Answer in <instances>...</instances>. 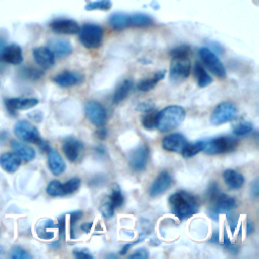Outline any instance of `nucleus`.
Instances as JSON below:
<instances>
[{
    "label": "nucleus",
    "instance_id": "obj_1",
    "mask_svg": "<svg viewBox=\"0 0 259 259\" xmlns=\"http://www.w3.org/2000/svg\"><path fill=\"white\" fill-rule=\"evenodd\" d=\"M172 212L179 220H184L198 211V201L194 195L186 191H177L169 197Z\"/></svg>",
    "mask_w": 259,
    "mask_h": 259
},
{
    "label": "nucleus",
    "instance_id": "obj_2",
    "mask_svg": "<svg viewBox=\"0 0 259 259\" xmlns=\"http://www.w3.org/2000/svg\"><path fill=\"white\" fill-rule=\"evenodd\" d=\"M185 110L179 105H169L158 111L156 127L163 133L176 128L184 119Z\"/></svg>",
    "mask_w": 259,
    "mask_h": 259
},
{
    "label": "nucleus",
    "instance_id": "obj_3",
    "mask_svg": "<svg viewBox=\"0 0 259 259\" xmlns=\"http://www.w3.org/2000/svg\"><path fill=\"white\" fill-rule=\"evenodd\" d=\"M78 33L81 44L87 49H97L103 39V29L95 23L83 24Z\"/></svg>",
    "mask_w": 259,
    "mask_h": 259
},
{
    "label": "nucleus",
    "instance_id": "obj_4",
    "mask_svg": "<svg viewBox=\"0 0 259 259\" xmlns=\"http://www.w3.org/2000/svg\"><path fill=\"white\" fill-rule=\"evenodd\" d=\"M238 145V139L231 136H220L204 141L203 152L210 155L233 152Z\"/></svg>",
    "mask_w": 259,
    "mask_h": 259
},
{
    "label": "nucleus",
    "instance_id": "obj_5",
    "mask_svg": "<svg viewBox=\"0 0 259 259\" xmlns=\"http://www.w3.org/2000/svg\"><path fill=\"white\" fill-rule=\"evenodd\" d=\"M198 55L202 61V63L206 66V68L217 77L225 78L226 77V69L219 59V57L213 53V51L209 48L203 47L198 51Z\"/></svg>",
    "mask_w": 259,
    "mask_h": 259
},
{
    "label": "nucleus",
    "instance_id": "obj_6",
    "mask_svg": "<svg viewBox=\"0 0 259 259\" xmlns=\"http://www.w3.org/2000/svg\"><path fill=\"white\" fill-rule=\"evenodd\" d=\"M14 134L20 141L25 143L39 145L42 141L37 128L26 120H19L14 125Z\"/></svg>",
    "mask_w": 259,
    "mask_h": 259
},
{
    "label": "nucleus",
    "instance_id": "obj_7",
    "mask_svg": "<svg viewBox=\"0 0 259 259\" xmlns=\"http://www.w3.org/2000/svg\"><path fill=\"white\" fill-rule=\"evenodd\" d=\"M237 107L232 102H222L215 106L213 109L210 121L215 124H223L228 121H231L237 116Z\"/></svg>",
    "mask_w": 259,
    "mask_h": 259
},
{
    "label": "nucleus",
    "instance_id": "obj_8",
    "mask_svg": "<svg viewBox=\"0 0 259 259\" xmlns=\"http://www.w3.org/2000/svg\"><path fill=\"white\" fill-rule=\"evenodd\" d=\"M236 207L235 198L221 192L218 197L210 202V208L208 214L213 219L218 220L219 215L222 213H228Z\"/></svg>",
    "mask_w": 259,
    "mask_h": 259
},
{
    "label": "nucleus",
    "instance_id": "obj_9",
    "mask_svg": "<svg viewBox=\"0 0 259 259\" xmlns=\"http://www.w3.org/2000/svg\"><path fill=\"white\" fill-rule=\"evenodd\" d=\"M191 70V63L188 57L172 58L170 67V78L173 81L180 82L186 79Z\"/></svg>",
    "mask_w": 259,
    "mask_h": 259
},
{
    "label": "nucleus",
    "instance_id": "obj_10",
    "mask_svg": "<svg viewBox=\"0 0 259 259\" xmlns=\"http://www.w3.org/2000/svg\"><path fill=\"white\" fill-rule=\"evenodd\" d=\"M85 113L88 119L96 126H102L107 119L105 108L96 101H89L85 105Z\"/></svg>",
    "mask_w": 259,
    "mask_h": 259
},
{
    "label": "nucleus",
    "instance_id": "obj_11",
    "mask_svg": "<svg viewBox=\"0 0 259 259\" xmlns=\"http://www.w3.org/2000/svg\"><path fill=\"white\" fill-rule=\"evenodd\" d=\"M50 27L58 34H75L80 29L78 22L70 18H56L50 23Z\"/></svg>",
    "mask_w": 259,
    "mask_h": 259
},
{
    "label": "nucleus",
    "instance_id": "obj_12",
    "mask_svg": "<svg viewBox=\"0 0 259 259\" xmlns=\"http://www.w3.org/2000/svg\"><path fill=\"white\" fill-rule=\"evenodd\" d=\"M83 144L81 141L77 140L74 137H68L63 143V152L65 153L67 159L71 162H76L79 160L83 152Z\"/></svg>",
    "mask_w": 259,
    "mask_h": 259
},
{
    "label": "nucleus",
    "instance_id": "obj_13",
    "mask_svg": "<svg viewBox=\"0 0 259 259\" xmlns=\"http://www.w3.org/2000/svg\"><path fill=\"white\" fill-rule=\"evenodd\" d=\"M38 103V99L34 97L30 98H21V97H13L5 99V106L7 110L14 114L16 110H26L34 107Z\"/></svg>",
    "mask_w": 259,
    "mask_h": 259
},
{
    "label": "nucleus",
    "instance_id": "obj_14",
    "mask_svg": "<svg viewBox=\"0 0 259 259\" xmlns=\"http://www.w3.org/2000/svg\"><path fill=\"white\" fill-rule=\"evenodd\" d=\"M149 149L146 145L135 149L130 155V166L134 171H142L145 169L148 161Z\"/></svg>",
    "mask_w": 259,
    "mask_h": 259
},
{
    "label": "nucleus",
    "instance_id": "obj_15",
    "mask_svg": "<svg viewBox=\"0 0 259 259\" xmlns=\"http://www.w3.org/2000/svg\"><path fill=\"white\" fill-rule=\"evenodd\" d=\"M0 59L7 64L19 65L23 60L22 50L18 45L15 44L5 46L0 53Z\"/></svg>",
    "mask_w": 259,
    "mask_h": 259
},
{
    "label": "nucleus",
    "instance_id": "obj_16",
    "mask_svg": "<svg viewBox=\"0 0 259 259\" xmlns=\"http://www.w3.org/2000/svg\"><path fill=\"white\" fill-rule=\"evenodd\" d=\"M172 184V176L167 171L161 172L150 187V195L157 196L164 193Z\"/></svg>",
    "mask_w": 259,
    "mask_h": 259
},
{
    "label": "nucleus",
    "instance_id": "obj_17",
    "mask_svg": "<svg viewBox=\"0 0 259 259\" xmlns=\"http://www.w3.org/2000/svg\"><path fill=\"white\" fill-rule=\"evenodd\" d=\"M34 61L44 69L51 68L55 63V56L48 47H37L32 52Z\"/></svg>",
    "mask_w": 259,
    "mask_h": 259
},
{
    "label": "nucleus",
    "instance_id": "obj_18",
    "mask_svg": "<svg viewBox=\"0 0 259 259\" xmlns=\"http://www.w3.org/2000/svg\"><path fill=\"white\" fill-rule=\"evenodd\" d=\"M53 80L55 81V83H57L61 87H71V86L81 84L84 80V77L77 72L64 71L56 75Z\"/></svg>",
    "mask_w": 259,
    "mask_h": 259
},
{
    "label": "nucleus",
    "instance_id": "obj_19",
    "mask_svg": "<svg viewBox=\"0 0 259 259\" xmlns=\"http://www.w3.org/2000/svg\"><path fill=\"white\" fill-rule=\"evenodd\" d=\"M187 144L186 139L181 134H171L164 138L162 146L165 150L175 153H181L184 146Z\"/></svg>",
    "mask_w": 259,
    "mask_h": 259
},
{
    "label": "nucleus",
    "instance_id": "obj_20",
    "mask_svg": "<svg viewBox=\"0 0 259 259\" xmlns=\"http://www.w3.org/2000/svg\"><path fill=\"white\" fill-rule=\"evenodd\" d=\"M48 165L51 172L56 176L61 175L66 169V164L63 158L54 149H50L48 151Z\"/></svg>",
    "mask_w": 259,
    "mask_h": 259
},
{
    "label": "nucleus",
    "instance_id": "obj_21",
    "mask_svg": "<svg viewBox=\"0 0 259 259\" xmlns=\"http://www.w3.org/2000/svg\"><path fill=\"white\" fill-rule=\"evenodd\" d=\"M20 164L21 159L15 153H3L0 155V166L8 173L15 172Z\"/></svg>",
    "mask_w": 259,
    "mask_h": 259
},
{
    "label": "nucleus",
    "instance_id": "obj_22",
    "mask_svg": "<svg viewBox=\"0 0 259 259\" xmlns=\"http://www.w3.org/2000/svg\"><path fill=\"white\" fill-rule=\"evenodd\" d=\"M55 57H66L73 52V47L66 39H52L48 47Z\"/></svg>",
    "mask_w": 259,
    "mask_h": 259
},
{
    "label": "nucleus",
    "instance_id": "obj_23",
    "mask_svg": "<svg viewBox=\"0 0 259 259\" xmlns=\"http://www.w3.org/2000/svg\"><path fill=\"white\" fill-rule=\"evenodd\" d=\"M11 147L14 151V153L23 161L29 162L34 159L35 157V151L32 147L21 143L19 141H12L11 142Z\"/></svg>",
    "mask_w": 259,
    "mask_h": 259
},
{
    "label": "nucleus",
    "instance_id": "obj_24",
    "mask_svg": "<svg viewBox=\"0 0 259 259\" xmlns=\"http://www.w3.org/2000/svg\"><path fill=\"white\" fill-rule=\"evenodd\" d=\"M223 178L231 189H239L245 182L244 176L240 172L233 169H226L223 172Z\"/></svg>",
    "mask_w": 259,
    "mask_h": 259
},
{
    "label": "nucleus",
    "instance_id": "obj_25",
    "mask_svg": "<svg viewBox=\"0 0 259 259\" xmlns=\"http://www.w3.org/2000/svg\"><path fill=\"white\" fill-rule=\"evenodd\" d=\"M165 75H166V70L159 71V72L155 73L154 77L141 80V81L137 84V88H138L140 91H144V92L150 91L151 89H153V88L157 85V83H158L159 81H161L162 79L165 78Z\"/></svg>",
    "mask_w": 259,
    "mask_h": 259
},
{
    "label": "nucleus",
    "instance_id": "obj_26",
    "mask_svg": "<svg viewBox=\"0 0 259 259\" xmlns=\"http://www.w3.org/2000/svg\"><path fill=\"white\" fill-rule=\"evenodd\" d=\"M193 73L199 87H206L212 82V78L210 77V75H208V73L206 72L202 64L199 62L195 63L193 68Z\"/></svg>",
    "mask_w": 259,
    "mask_h": 259
},
{
    "label": "nucleus",
    "instance_id": "obj_27",
    "mask_svg": "<svg viewBox=\"0 0 259 259\" xmlns=\"http://www.w3.org/2000/svg\"><path fill=\"white\" fill-rule=\"evenodd\" d=\"M154 23L153 19L144 13L128 14V26L132 27H146Z\"/></svg>",
    "mask_w": 259,
    "mask_h": 259
},
{
    "label": "nucleus",
    "instance_id": "obj_28",
    "mask_svg": "<svg viewBox=\"0 0 259 259\" xmlns=\"http://www.w3.org/2000/svg\"><path fill=\"white\" fill-rule=\"evenodd\" d=\"M108 22L110 26L116 30H121L128 27V14L116 12L110 15Z\"/></svg>",
    "mask_w": 259,
    "mask_h": 259
},
{
    "label": "nucleus",
    "instance_id": "obj_29",
    "mask_svg": "<svg viewBox=\"0 0 259 259\" xmlns=\"http://www.w3.org/2000/svg\"><path fill=\"white\" fill-rule=\"evenodd\" d=\"M133 87V81L130 79H126L124 81H122L116 88L113 97H112V101L113 103H119L120 101H122L128 94V92L131 91Z\"/></svg>",
    "mask_w": 259,
    "mask_h": 259
},
{
    "label": "nucleus",
    "instance_id": "obj_30",
    "mask_svg": "<svg viewBox=\"0 0 259 259\" xmlns=\"http://www.w3.org/2000/svg\"><path fill=\"white\" fill-rule=\"evenodd\" d=\"M204 148V141H197L195 143H187L183 150L181 151V154L184 158H191L195 156L197 153L203 151Z\"/></svg>",
    "mask_w": 259,
    "mask_h": 259
},
{
    "label": "nucleus",
    "instance_id": "obj_31",
    "mask_svg": "<svg viewBox=\"0 0 259 259\" xmlns=\"http://www.w3.org/2000/svg\"><path fill=\"white\" fill-rule=\"evenodd\" d=\"M56 225L55 223L51 220V219H47L40 222V225H38L36 227V233L38 235L39 238L45 239V240H50L54 237V233L53 232H48L47 230L49 228H54Z\"/></svg>",
    "mask_w": 259,
    "mask_h": 259
},
{
    "label": "nucleus",
    "instance_id": "obj_32",
    "mask_svg": "<svg viewBox=\"0 0 259 259\" xmlns=\"http://www.w3.org/2000/svg\"><path fill=\"white\" fill-rule=\"evenodd\" d=\"M157 116H158V111H155L154 109L147 111L142 117L143 126L147 130H152V128L156 127Z\"/></svg>",
    "mask_w": 259,
    "mask_h": 259
},
{
    "label": "nucleus",
    "instance_id": "obj_33",
    "mask_svg": "<svg viewBox=\"0 0 259 259\" xmlns=\"http://www.w3.org/2000/svg\"><path fill=\"white\" fill-rule=\"evenodd\" d=\"M111 1L110 0H96L89 2L85 5L86 10H109L111 8Z\"/></svg>",
    "mask_w": 259,
    "mask_h": 259
},
{
    "label": "nucleus",
    "instance_id": "obj_34",
    "mask_svg": "<svg viewBox=\"0 0 259 259\" xmlns=\"http://www.w3.org/2000/svg\"><path fill=\"white\" fill-rule=\"evenodd\" d=\"M81 185V180L78 177H73L71 179H69L68 181H66L65 183H63V192L64 195H68L71 193H74L75 191H77L79 189Z\"/></svg>",
    "mask_w": 259,
    "mask_h": 259
},
{
    "label": "nucleus",
    "instance_id": "obj_35",
    "mask_svg": "<svg viewBox=\"0 0 259 259\" xmlns=\"http://www.w3.org/2000/svg\"><path fill=\"white\" fill-rule=\"evenodd\" d=\"M46 191L51 196H63V183H61L58 180H52L48 184Z\"/></svg>",
    "mask_w": 259,
    "mask_h": 259
},
{
    "label": "nucleus",
    "instance_id": "obj_36",
    "mask_svg": "<svg viewBox=\"0 0 259 259\" xmlns=\"http://www.w3.org/2000/svg\"><path fill=\"white\" fill-rule=\"evenodd\" d=\"M108 198H109V200L112 203L114 208L121 206L122 203H123V195H122L121 190L119 189V187L117 185L114 186V188H112L111 194L108 196Z\"/></svg>",
    "mask_w": 259,
    "mask_h": 259
},
{
    "label": "nucleus",
    "instance_id": "obj_37",
    "mask_svg": "<svg viewBox=\"0 0 259 259\" xmlns=\"http://www.w3.org/2000/svg\"><path fill=\"white\" fill-rule=\"evenodd\" d=\"M252 131H253V124L249 121L239 122L233 128V133L236 136H245V135H248L249 133H251Z\"/></svg>",
    "mask_w": 259,
    "mask_h": 259
},
{
    "label": "nucleus",
    "instance_id": "obj_38",
    "mask_svg": "<svg viewBox=\"0 0 259 259\" xmlns=\"http://www.w3.org/2000/svg\"><path fill=\"white\" fill-rule=\"evenodd\" d=\"M21 76L29 80H37L42 76V71L32 67H25L21 70Z\"/></svg>",
    "mask_w": 259,
    "mask_h": 259
},
{
    "label": "nucleus",
    "instance_id": "obj_39",
    "mask_svg": "<svg viewBox=\"0 0 259 259\" xmlns=\"http://www.w3.org/2000/svg\"><path fill=\"white\" fill-rule=\"evenodd\" d=\"M190 53V47L187 45H180L178 47L173 48L170 51V55L172 58H184L188 57Z\"/></svg>",
    "mask_w": 259,
    "mask_h": 259
},
{
    "label": "nucleus",
    "instance_id": "obj_40",
    "mask_svg": "<svg viewBox=\"0 0 259 259\" xmlns=\"http://www.w3.org/2000/svg\"><path fill=\"white\" fill-rule=\"evenodd\" d=\"M100 211H101L102 215L105 217V218H111L113 215L114 207H113V205L110 202L108 197L105 200L102 201V203L100 205Z\"/></svg>",
    "mask_w": 259,
    "mask_h": 259
},
{
    "label": "nucleus",
    "instance_id": "obj_41",
    "mask_svg": "<svg viewBox=\"0 0 259 259\" xmlns=\"http://www.w3.org/2000/svg\"><path fill=\"white\" fill-rule=\"evenodd\" d=\"M221 193V190L217 184V182H211L207 188V191H206V196H207V199L210 202H212L217 197L218 195Z\"/></svg>",
    "mask_w": 259,
    "mask_h": 259
},
{
    "label": "nucleus",
    "instance_id": "obj_42",
    "mask_svg": "<svg viewBox=\"0 0 259 259\" xmlns=\"http://www.w3.org/2000/svg\"><path fill=\"white\" fill-rule=\"evenodd\" d=\"M11 257L13 259H29L30 255L21 247H14L11 251Z\"/></svg>",
    "mask_w": 259,
    "mask_h": 259
},
{
    "label": "nucleus",
    "instance_id": "obj_43",
    "mask_svg": "<svg viewBox=\"0 0 259 259\" xmlns=\"http://www.w3.org/2000/svg\"><path fill=\"white\" fill-rule=\"evenodd\" d=\"M82 211L81 210H74L72 212H70V224H71V237L74 238V227L76 225V223L81 219L82 217Z\"/></svg>",
    "mask_w": 259,
    "mask_h": 259
},
{
    "label": "nucleus",
    "instance_id": "obj_44",
    "mask_svg": "<svg viewBox=\"0 0 259 259\" xmlns=\"http://www.w3.org/2000/svg\"><path fill=\"white\" fill-rule=\"evenodd\" d=\"M155 108V104L151 101V100H147V101H142L140 103L137 104L136 109L141 111V112H147L150 110H153Z\"/></svg>",
    "mask_w": 259,
    "mask_h": 259
},
{
    "label": "nucleus",
    "instance_id": "obj_45",
    "mask_svg": "<svg viewBox=\"0 0 259 259\" xmlns=\"http://www.w3.org/2000/svg\"><path fill=\"white\" fill-rule=\"evenodd\" d=\"M148 256H149V254H148L147 250L144 249V248H141V249L136 250V252L133 253L130 257L133 258V259H145V258H147Z\"/></svg>",
    "mask_w": 259,
    "mask_h": 259
},
{
    "label": "nucleus",
    "instance_id": "obj_46",
    "mask_svg": "<svg viewBox=\"0 0 259 259\" xmlns=\"http://www.w3.org/2000/svg\"><path fill=\"white\" fill-rule=\"evenodd\" d=\"M73 255L77 258V259H91L92 255L89 254L88 252H86V250H74L73 251Z\"/></svg>",
    "mask_w": 259,
    "mask_h": 259
},
{
    "label": "nucleus",
    "instance_id": "obj_47",
    "mask_svg": "<svg viewBox=\"0 0 259 259\" xmlns=\"http://www.w3.org/2000/svg\"><path fill=\"white\" fill-rule=\"evenodd\" d=\"M28 117L35 122H40L42 120V112L39 110L31 111L28 113Z\"/></svg>",
    "mask_w": 259,
    "mask_h": 259
},
{
    "label": "nucleus",
    "instance_id": "obj_48",
    "mask_svg": "<svg viewBox=\"0 0 259 259\" xmlns=\"http://www.w3.org/2000/svg\"><path fill=\"white\" fill-rule=\"evenodd\" d=\"M144 239V236L142 235L138 240H136V241H134V242H132V243H128V244H125L122 248H121V250H120V252H119V254L120 255H124V254H126V252L132 248V246H134V245H136L137 243H139V242H141L142 240Z\"/></svg>",
    "mask_w": 259,
    "mask_h": 259
},
{
    "label": "nucleus",
    "instance_id": "obj_49",
    "mask_svg": "<svg viewBox=\"0 0 259 259\" xmlns=\"http://www.w3.org/2000/svg\"><path fill=\"white\" fill-rule=\"evenodd\" d=\"M65 217H61L59 220H58V227H59V234L60 236H63V234L65 233Z\"/></svg>",
    "mask_w": 259,
    "mask_h": 259
},
{
    "label": "nucleus",
    "instance_id": "obj_50",
    "mask_svg": "<svg viewBox=\"0 0 259 259\" xmlns=\"http://www.w3.org/2000/svg\"><path fill=\"white\" fill-rule=\"evenodd\" d=\"M228 221H229V225H230L231 231H232V233H234L235 228H236L237 223H238V219L235 218V217H232V215H228Z\"/></svg>",
    "mask_w": 259,
    "mask_h": 259
},
{
    "label": "nucleus",
    "instance_id": "obj_51",
    "mask_svg": "<svg viewBox=\"0 0 259 259\" xmlns=\"http://www.w3.org/2000/svg\"><path fill=\"white\" fill-rule=\"evenodd\" d=\"M93 226V223L92 222H86V223H83L81 226H80V229L84 232V233H89L91 231V228Z\"/></svg>",
    "mask_w": 259,
    "mask_h": 259
},
{
    "label": "nucleus",
    "instance_id": "obj_52",
    "mask_svg": "<svg viewBox=\"0 0 259 259\" xmlns=\"http://www.w3.org/2000/svg\"><path fill=\"white\" fill-rule=\"evenodd\" d=\"M258 186H259L258 179H255V180L253 181V183H252V186H251V191H252V193H253V195H254L255 197H257V196H258V193H259V191H258Z\"/></svg>",
    "mask_w": 259,
    "mask_h": 259
},
{
    "label": "nucleus",
    "instance_id": "obj_53",
    "mask_svg": "<svg viewBox=\"0 0 259 259\" xmlns=\"http://www.w3.org/2000/svg\"><path fill=\"white\" fill-rule=\"evenodd\" d=\"M96 135H97V137L100 139V140H104L106 137H107V130L106 128H99V130H97V132H96Z\"/></svg>",
    "mask_w": 259,
    "mask_h": 259
},
{
    "label": "nucleus",
    "instance_id": "obj_54",
    "mask_svg": "<svg viewBox=\"0 0 259 259\" xmlns=\"http://www.w3.org/2000/svg\"><path fill=\"white\" fill-rule=\"evenodd\" d=\"M219 240H220V238H219V232L218 231H215V232H213V234H212V237L210 238V242L211 243H215V244H219Z\"/></svg>",
    "mask_w": 259,
    "mask_h": 259
},
{
    "label": "nucleus",
    "instance_id": "obj_55",
    "mask_svg": "<svg viewBox=\"0 0 259 259\" xmlns=\"http://www.w3.org/2000/svg\"><path fill=\"white\" fill-rule=\"evenodd\" d=\"M253 230H254V228H253V224H252V223H250V222L248 221V222H247V234L252 233V232H253Z\"/></svg>",
    "mask_w": 259,
    "mask_h": 259
},
{
    "label": "nucleus",
    "instance_id": "obj_56",
    "mask_svg": "<svg viewBox=\"0 0 259 259\" xmlns=\"http://www.w3.org/2000/svg\"><path fill=\"white\" fill-rule=\"evenodd\" d=\"M4 254H5V250H4V248H3V247H1V246H0V257H1V256H3Z\"/></svg>",
    "mask_w": 259,
    "mask_h": 259
},
{
    "label": "nucleus",
    "instance_id": "obj_57",
    "mask_svg": "<svg viewBox=\"0 0 259 259\" xmlns=\"http://www.w3.org/2000/svg\"><path fill=\"white\" fill-rule=\"evenodd\" d=\"M3 48H4V42H3L2 39H0V53H1V51H2Z\"/></svg>",
    "mask_w": 259,
    "mask_h": 259
}]
</instances>
